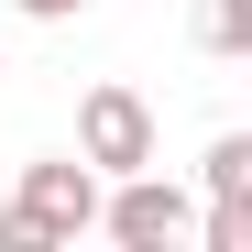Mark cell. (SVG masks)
<instances>
[{
	"mask_svg": "<svg viewBox=\"0 0 252 252\" xmlns=\"http://www.w3.org/2000/svg\"><path fill=\"white\" fill-rule=\"evenodd\" d=\"M0 252H44V230H33L22 208H0Z\"/></svg>",
	"mask_w": 252,
	"mask_h": 252,
	"instance_id": "7",
	"label": "cell"
},
{
	"mask_svg": "<svg viewBox=\"0 0 252 252\" xmlns=\"http://www.w3.org/2000/svg\"><path fill=\"white\" fill-rule=\"evenodd\" d=\"M11 208H22L44 241L99 230V164H66V154H55V164H22V197H11Z\"/></svg>",
	"mask_w": 252,
	"mask_h": 252,
	"instance_id": "3",
	"label": "cell"
},
{
	"mask_svg": "<svg viewBox=\"0 0 252 252\" xmlns=\"http://www.w3.org/2000/svg\"><path fill=\"white\" fill-rule=\"evenodd\" d=\"M197 176H208V197H252V132H220Z\"/></svg>",
	"mask_w": 252,
	"mask_h": 252,
	"instance_id": "4",
	"label": "cell"
},
{
	"mask_svg": "<svg viewBox=\"0 0 252 252\" xmlns=\"http://www.w3.org/2000/svg\"><path fill=\"white\" fill-rule=\"evenodd\" d=\"M11 11H22V22H77L88 0H11Z\"/></svg>",
	"mask_w": 252,
	"mask_h": 252,
	"instance_id": "8",
	"label": "cell"
},
{
	"mask_svg": "<svg viewBox=\"0 0 252 252\" xmlns=\"http://www.w3.org/2000/svg\"><path fill=\"white\" fill-rule=\"evenodd\" d=\"M197 241H208V252H252V197H208Z\"/></svg>",
	"mask_w": 252,
	"mask_h": 252,
	"instance_id": "6",
	"label": "cell"
},
{
	"mask_svg": "<svg viewBox=\"0 0 252 252\" xmlns=\"http://www.w3.org/2000/svg\"><path fill=\"white\" fill-rule=\"evenodd\" d=\"M197 44L208 55H241L252 44V0H197Z\"/></svg>",
	"mask_w": 252,
	"mask_h": 252,
	"instance_id": "5",
	"label": "cell"
},
{
	"mask_svg": "<svg viewBox=\"0 0 252 252\" xmlns=\"http://www.w3.org/2000/svg\"><path fill=\"white\" fill-rule=\"evenodd\" d=\"M99 230L121 241V252H176L187 230H197V208H187V187L176 176H154V164H132L110 197H99Z\"/></svg>",
	"mask_w": 252,
	"mask_h": 252,
	"instance_id": "1",
	"label": "cell"
},
{
	"mask_svg": "<svg viewBox=\"0 0 252 252\" xmlns=\"http://www.w3.org/2000/svg\"><path fill=\"white\" fill-rule=\"evenodd\" d=\"M77 164H99V176L154 164V99L143 88H88L77 99Z\"/></svg>",
	"mask_w": 252,
	"mask_h": 252,
	"instance_id": "2",
	"label": "cell"
}]
</instances>
